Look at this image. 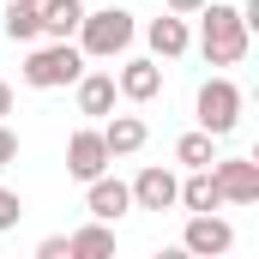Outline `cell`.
Listing matches in <instances>:
<instances>
[{
    "instance_id": "6da1fadb",
    "label": "cell",
    "mask_w": 259,
    "mask_h": 259,
    "mask_svg": "<svg viewBox=\"0 0 259 259\" xmlns=\"http://www.w3.org/2000/svg\"><path fill=\"white\" fill-rule=\"evenodd\" d=\"M199 49H205L211 66H241L247 61V18H241V6L205 0L199 6Z\"/></svg>"
},
{
    "instance_id": "7a4b0ae2",
    "label": "cell",
    "mask_w": 259,
    "mask_h": 259,
    "mask_svg": "<svg viewBox=\"0 0 259 259\" xmlns=\"http://www.w3.org/2000/svg\"><path fill=\"white\" fill-rule=\"evenodd\" d=\"M72 36H78L84 61H115V55H127V49H133L139 24H133V12H127V6H103V12H84Z\"/></svg>"
},
{
    "instance_id": "3957f363",
    "label": "cell",
    "mask_w": 259,
    "mask_h": 259,
    "mask_svg": "<svg viewBox=\"0 0 259 259\" xmlns=\"http://www.w3.org/2000/svg\"><path fill=\"white\" fill-rule=\"evenodd\" d=\"M84 72V49H72V42H49V49H30V61H24V84L30 91H61Z\"/></svg>"
},
{
    "instance_id": "277c9868",
    "label": "cell",
    "mask_w": 259,
    "mask_h": 259,
    "mask_svg": "<svg viewBox=\"0 0 259 259\" xmlns=\"http://www.w3.org/2000/svg\"><path fill=\"white\" fill-rule=\"evenodd\" d=\"M235 121H241V84L205 78L199 84V127L211 133V139H223V133H235Z\"/></svg>"
},
{
    "instance_id": "5b68a950",
    "label": "cell",
    "mask_w": 259,
    "mask_h": 259,
    "mask_svg": "<svg viewBox=\"0 0 259 259\" xmlns=\"http://www.w3.org/2000/svg\"><path fill=\"white\" fill-rule=\"evenodd\" d=\"M223 205H259V163L253 157H211Z\"/></svg>"
},
{
    "instance_id": "8992f818",
    "label": "cell",
    "mask_w": 259,
    "mask_h": 259,
    "mask_svg": "<svg viewBox=\"0 0 259 259\" xmlns=\"http://www.w3.org/2000/svg\"><path fill=\"white\" fill-rule=\"evenodd\" d=\"M229 247H235V229H229L217 211H193V217H187L181 253H193V259H223Z\"/></svg>"
},
{
    "instance_id": "52a82bcc",
    "label": "cell",
    "mask_w": 259,
    "mask_h": 259,
    "mask_svg": "<svg viewBox=\"0 0 259 259\" xmlns=\"http://www.w3.org/2000/svg\"><path fill=\"white\" fill-rule=\"evenodd\" d=\"M109 163H115V157H109V145H103L97 127H78L66 139V175H72V181H91V175H103Z\"/></svg>"
},
{
    "instance_id": "ba28073f",
    "label": "cell",
    "mask_w": 259,
    "mask_h": 259,
    "mask_svg": "<svg viewBox=\"0 0 259 259\" xmlns=\"http://www.w3.org/2000/svg\"><path fill=\"white\" fill-rule=\"evenodd\" d=\"M84 187H91V193H84L91 217H103V223H115V217H127V211H133V187H127V181H115L109 169H103V175H91Z\"/></svg>"
},
{
    "instance_id": "9c48e42d",
    "label": "cell",
    "mask_w": 259,
    "mask_h": 259,
    "mask_svg": "<svg viewBox=\"0 0 259 259\" xmlns=\"http://www.w3.org/2000/svg\"><path fill=\"white\" fill-rule=\"evenodd\" d=\"M175 187H181V181L151 163V169H139V181H133V205H139V211H169V205H175Z\"/></svg>"
},
{
    "instance_id": "30bf717a",
    "label": "cell",
    "mask_w": 259,
    "mask_h": 259,
    "mask_svg": "<svg viewBox=\"0 0 259 259\" xmlns=\"http://www.w3.org/2000/svg\"><path fill=\"white\" fill-rule=\"evenodd\" d=\"M72 84H78V115H91V121L115 115V72H78Z\"/></svg>"
},
{
    "instance_id": "8fae6325",
    "label": "cell",
    "mask_w": 259,
    "mask_h": 259,
    "mask_svg": "<svg viewBox=\"0 0 259 259\" xmlns=\"http://www.w3.org/2000/svg\"><path fill=\"white\" fill-rule=\"evenodd\" d=\"M145 42H151V55L157 61H175V55H187V18H175V12H163V18H151V30H145Z\"/></svg>"
},
{
    "instance_id": "7c38bea8",
    "label": "cell",
    "mask_w": 259,
    "mask_h": 259,
    "mask_svg": "<svg viewBox=\"0 0 259 259\" xmlns=\"http://www.w3.org/2000/svg\"><path fill=\"white\" fill-rule=\"evenodd\" d=\"M103 133V145H109V157H133V151H145V139H151V127L139 121V115H109V127Z\"/></svg>"
},
{
    "instance_id": "4fadbf2b",
    "label": "cell",
    "mask_w": 259,
    "mask_h": 259,
    "mask_svg": "<svg viewBox=\"0 0 259 259\" xmlns=\"http://www.w3.org/2000/svg\"><path fill=\"white\" fill-rule=\"evenodd\" d=\"M115 91H121L127 103H151V97L163 91V72H157V61H127V66H121V78H115Z\"/></svg>"
},
{
    "instance_id": "5bb4252c",
    "label": "cell",
    "mask_w": 259,
    "mask_h": 259,
    "mask_svg": "<svg viewBox=\"0 0 259 259\" xmlns=\"http://www.w3.org/2000/svg\"><path fill=\"white\" fill-rule=\"evenodd\" d=\"M175 205H187V211H223V193H217L211 163H205V169H193V175L175 187Z\"/></svg>"
},
{
    "instance_id": "9a60e30c",
    "label": "cell",
    "mask_w": 259,
    "mask_h": 259,
    "mask_svg": "<svg viewBox=\"0 0 259 259\" xmlns=\"http://www.w3.org/2000/svg\"><path fill=\"white\" fill-rule=\"evenodd\" d=\"M36 18H42V36H55V42H66V36L78 30L84 6H78V0H36Z\"/></svg>"
},
{
    "instance_id": "2e32d148",
    "label": "cell",
    "mask_w": 259,
    "mask_h": 259,
    "mask_svg": "<svg viewBox=\"0 0 259 259\" xmlns=\"http://www.w3.org/2000/svg\"><path fill=\"white\" fill-rule=\"evenodd\" d=\"M66 253H72V259H109V253H115V229L97 217V223H84L78 235H66Z\"/></svg>"
},
{
    "instance_id": "e0dca14e",
    "label": "cell",
    "mask_w": 259,
    "mask_h": 259,
    "mask_svg": "<svg viewBox=\"0 0 259 259\" xmlns=\"http://www.w3.org/2000/svg\"><path fill=\"white\" fill-rule=\"evenodd\" d=\"M0 30H6L12 42H36V36H42V18H36V0H12V6L0 12Z\"/></svg>"
},
{
    "instance_id": "ac0fdd59",
    "label": "cell",
    "mask_w": 259,
    "mask_h": 259,
    "mask_svg": "<svg viewBox=\"0 0 259 259\" xmlns=\"http://www.w3.org/2000/svg\"><path fill=\"white\" fill-rule=\"evenodd\" d=\"M211 157H217V139H211L205 127H199V133H181V139H175V163H187V169H205Z\"/></svg>"
},
{
    "instance_id": "d6986e66",
    "label": "cell",
    "mask_w": 259,
    "mask_h": 259,
    "mask_svg": "<svg viewBox=\"0 0 259 259\" xmlns=\"http://www.w3.org/2000/svg\"><path fill=\"white\" fill-rule=\"evenodd\" d=\"M18 217H24L18 193H6V187H0V229H18Z\"/></svg>"
},
{
    "instance_id": "ffe728a7",
    "label": "cell",
    "mask_w": 259,
    "mask_h": 259,
    "mask_svg": "<svg viewBox=\"0 0 259 259\" xmlns=\"http://www.w3.org/2000/svg\"><path fill=\"white\" fill-rule=\"evenodd\" d=\"M6 163H18V133L0 121V169H6Z\"/></svg>"
},
{
    "instance_id": "44dd1931",
    "label": "cell",
    "mask_w": 259,
    "mask_h": 259,
    "mask_svg": "<svg viewBox=\"0 0 259 259\" xmlns=\"http://www.w3.org/2000/svg\"><path fill=\"white\" fill-rule=\"evenodd\" d=\"M36 259H72V253H66V235H49V241L36 247Z\"/></svg>"
},
{
    "instance_id": "7402d4cb",
    "label": "cell",
    "mask_w": 259,
    "mask_h": 259,
    "mask_svg": "<svg viewBox=\"0 0 259 259\" xmlns=\"http://www.w3.org/2000/svg\"><path fill=\"white\" fill-rule=\"evenodd\" d=\"M163 6H169L175 18H193V12H199V6H205V0H163Z\"/></svg>"
},
{
    "instance_id": "603a6c76",
    "label": "cell",
    "mask_w": 259,
    "mask_h": 259,
    "mask_svg": "<svg viewBox=\"0 0 259 259\" xmlns=\"http://www.w3.org/2000/svg\"><path fill=\"white\" fill-rule=\"evenodd\" d=\"M6 115H12V84L0 78V121H6Z\"/></svg>"
}]
</instances>
